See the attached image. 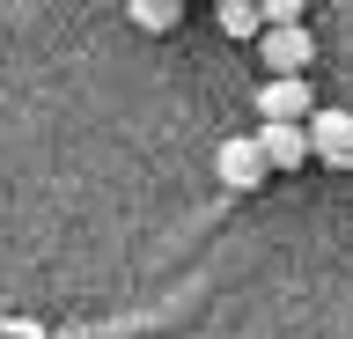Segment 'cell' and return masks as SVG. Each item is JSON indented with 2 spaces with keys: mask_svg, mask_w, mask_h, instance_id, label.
Listing matches in <instances>:
<instances>
[{
  "mask_svg": "<svg viewBox=\"0 0 353 339\" xmlns=\"http://www.w3.org/2000/svg\"><path fill=\"white\" fill-rule=\"evenodd\" d=\"M214 177L228 184V192H250V184L272 177V162H265L258 133H228V140H221V148H214Z\"/></svg>",
  "mask_w": 353,
  "mask_h": 339,
  "instance_id": "obj_1",
  "label": "cell"
},
{
  "mask_svg": "<svg viewBox=\"0 0 353 339\" xmlns=\"http://www.w3.org/2000/svg\"><path fill=\"white\" fill-rule=\"evenodd\" d=\"M302 126H309V155H316V162H331V170H353V111H331V104H316Z\"/></svg>",
  "mask_w": 353,
  "mask_h": 339,
  "instance_id": "obj_2",
  "label": "cell"
},
{
  "mask_svg": "<svg viewBox=\"0 0 353 339\" xmlns=\"http://www.w3.org/2000/svg\"><path fill=\"white\" fill-rule=\"evenodd\" d=\"M316 111V96H309V74H272L258 89V118L265 126H302Z\"/></svg>",
  "mask_w": 353,
  "mask_h": 339,
  "instance_id": "obj_3",
  "label": "cell"
},
{
  "mask_svg": "<svg viewBox=\"0 0 353 339\" xmlns=\"http://www.w3.org/2000/svg\"><path fill=\"white\" fill-rule=\"evenodd\" d=\"M258 59H265L272 74H309L316 45H309L302 23H265V30H258Z\"/></svg>",
  "mask_w": 353,
  "mask_h": 339,
  "instance_id": "obj_4",
  "label": "cell"
},
{
  "mask_svg": "<svg viewBox=\"0 0 353 339\" xmlns=\"http://www.w3.org/2000/svg\"><path fill=\"white\" fill-rule=\"evenodd\" d=\"M258 148L272 170H302L309 162V126H258Z\"/></svg>",
  "mask_w": 353,
  "mask_h": 339,
  "instance_id": "obj_5",
  "label": "cell"
},
{
  "mask_svg": "<svg viewBox=\"0 0 353 339\" xmlns=\"http://www.w3.org/2000/svg\"><path fill=\"white\" fill-rule=\"evenodd\" d=\"M125 15H132L140 30H154V37H162V30L184 23V0H125Z\"/></svg>",
  "mask_w": 353,
  "mask_h": 339,
  "instance_id": "obj_6",
  "label": "cell"
},
{
  "mask_svg": "<svg viewBox=\"0 0 353 339\" xmlns=\"http://www.w3.org/2000/svg\"><path fill=\"white\" fill-rule=\"evenodd\" d=\"M214 23L228 30V37H258L265 15H258V0H214Z\"/></svg>",
  "mask_w": 353,
  "mask_h": 339,
  "instance_id": "obj_7",
  "label": "cell"
},
{
  "mask_svg": "<svg viewBox=\"0 0 353 339\" xmlns=\"http://www.w3.org/2000/svg\"><path fill=\"white\" fill-rule=\"evenodd\" d=\"M302 8H309V0H258L265 23H302Z\"/></svg>",
  "mask_w": 353,
  "mask_h": 339,
  "instance_id": "obj_8",
  "label": "cell"
},
{
  "mask_svg": "<svg viewBox=\"0 0 353 339\" xmlns=\"http://www.w3.org/2000/svg\"><path fill=\"white\" fill-rule=\"evenodd\" d=\"M8 332H15V339H52L44 325H30V317H8Z\"/></svg>",
  "mask_w": 353,
  "mask_h": 339,
  "instance_id": "obj_9",
  "label": "cell"
},
{
  "mask_svg": "<svg viewBox=\"0 0 353 339\" xmlns=\"http://www.w3.org/2000/svg\"><path fill=\"white\" fill-rule=\"evenodd\" d=\"M0 339H15V332H8V325H0Z\"/></svg>",
  "mask_w": 353,
  "mask_h": 339,
  "instance_id": "obj_10",
  "label": "cell"
},
{
  "mask_svg": "<svg viewBox=\"0 0 353 339\" xmlns=\"http://www.w3.org/2000/svg\"><path fill=\"white\" fill-rule=\"evenodd\" d=\"M0 325H8V310H0Z\"/></svg>",
  "mask_w": 353,
  "mask_h": 339,
  "instance_id": "obj_11",
  "label": "cell"
}]
</instances>
